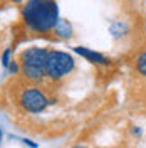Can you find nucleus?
Instances as JSON below:
<instances>
[{"mask_svg": "<svg viewBox=\"0 0 146 148\" xmlns=\"http://www.w3.org/2000/svg\"><path fill=\"white\" fill-rule=\"evenodd\" d=\"M22 18L32 32L46 34L54 30L59 22V7L55 0H29L22 7Z\"/></svg>", "mask_w": 146, "mask_h": 148, "instance_id": "1", "label": "nucleus"}, {"mask_svg": "<svg viewBox=\"0 0 146 148\" xmlns=\"http://www.w3.org/2000/svg\"><path fill=\"white\" fill-rule=\"evenodd\" d=\"M49 54V49L46 47H29L25 51H22V54L18 57V66H20V73L24 74V77H27L29 81H42L46 77V59Z\"/></svg>", "mask_w": 146, "mask_h": 148, "instance_id": "2", "label": "nucleus"}, {"mask_svg": "<svg viewBox=\"0 0 146 148\" xmlns=\"http://www.w3.org/2000/svg\"><path fill=\"white\" fill-rule=\"evenodd\" d=\"M76 67V61L64 51H49L46 59V76L50 81H59L71 74Z\"/></svg>", "mask_w": 146, "mask_h": 148, "instance_id": "3", "label": "nucleus"}, {"mask_svg": "<svg viewBox=\"0 0 146 148\" xmlns=\"http://www.w3.org/2000/svg\"><path fill=\"white\" fill-rule=\"evenodd\" d=\"M20 106L29 113H40L49 106V98L39 88H27L20 94Z\"/></svg>", "mask_w": 146, "mask_h": 148, "instance_id": "4", "label": "nucleus"}, {"mask_svg": "<svg viewBox=\"0 0 146 148\" xmlns=\"http://www.w3.org/2000/svg\"><path fill=\"white\" fill-rule=\"evenodd\" d=\"M76 54L82 56L86 61H89V62H92V64H98V66H108L111 64L109 57H106L104 54H101V52H98V51H92V49H89V47H82V46H77L72 49Z\"/></svg>", "mask_w": 146, "mask_h": 148, "instance_id": "5", "label": "nucleus"}, {"mask_svg": "<svg viewBox=\"0 0 146 148\" xmlns=\"http://www.w3.org/2000/svg\"><path fill=\"white\" fill-rule=\"evenodd\" d=\"M72 32H74V29H72V24L69 22V20H65V18H59V22L55 24V27H54V34L59 39H71L72 37Z\"/></svg>", "mask_w": 146, "mask_h": 148, "instance_id": "6", "label": "nucleus"}, {"mask_svg": "<svg viewBox=\"0 0 146 148\" xmlns=\"http://www.w3.org/2000/svg\"><path fill=\"white\" fill-rule=\"evenodd\" d=\"M136 71L138 74H141L143 77H146V51L139 52L136 57Z\"/></svg>", "mask_w": 146, "mask_h": 148, "instance_id": "7", "label": "nucleus"}, {"mask_svg": "<svg viewBox=\"0 0 146 148\" xmlns=\"http://www.w3.org/2000/svg\"><path fill=\"white\" fill-rule=\"evenodd\" d=\"M126 30H128V27H126V24H123V22H114V24L111 25V34L114 37L124 36Z\"/></svg>", "mask_w": 146, "mask_h": 148, "instance_id": "8", "label": "nucleus"}, {"mask_svg": "<svg viewBox=\"0 0 146 148\" xmlns=\"http://www.w3.org/2000/svg\"><path fill=\"white\" fill-rule=\"evenodd\" d=\"M10 62H12V51L10 49H5L3 54H2V66L3 67H9Z\"/></svg>", "mask_w": 146, "mask_h": 148, "instance_id": "9", "label": "nucleus"}, {"mask_svg": "<svg viewBox=\"0 0 146 148\" xmlns=\"http://www.w3.org/2000/svg\"><path fill=\"white\" fill-rule=\"evenodd\" d=\"M7 69H9L10 74H17L18 71H20V66H18V62H15V61L12 59V62L9 64V67H7Z\"/></svg>", "mask_w": 146, "mask_h": 148, "instance_id": "10", "label": "nucleus"}, {"mask_svg": "<svg viewBox=\"0 0 146 148\" xmlns=\"http://www.w3.org/2000/svg\"><path fill=\"white\" fill-rule=\"evenodd\" d=\"M131 133H133V135H136V136H141V130L138 128V126H133V130H131Z\"/></svg>", "mask_w": 146, "mask_h": 148, "instance_id": "11", "label": "nucleus"}, {"mask_svg": "<svg viewBox=\"0 0 146 148\" xmlns=\"http://www.w3.org/2000/svg\"><path fill=\"white\" fill-rule=\"evenodd\" d=\"M72 148H87V147H84V145H74Z\"/></svg>", "mask_w": 146, "mask_h": 148, "instance_id": "12", "label": "nucleus"}, {"mask_svg": "<svg viewBox=\"0 0 146 148\" xmlns=\"http://www.w3.org/2000/svg\"><path fill=\"white\" fill-rule=\"evenodd\" d=\"M2 138H3V133H2V130H0V141H2Z\"/></svg>", "mask_w": 146, "mask_h": 148, "instance_id": "13", "label": "nucleus"}, {"mask_svg": "<svg viewBox=\"0 0 146 148\" xmlns=\"http://www.w3.org/2000/svg\"><path fill=\"white\" fill-rule=\"evenodd\" d=\"M14 2H22V0H14Z\"/></svg>", "mask_w": 146, "mask_h": 148, "instance_id": "14", "label": "nucleus"}]
</instances>
